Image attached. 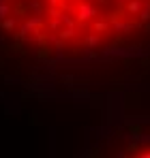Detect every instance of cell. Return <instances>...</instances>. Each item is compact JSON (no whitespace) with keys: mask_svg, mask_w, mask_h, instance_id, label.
<instances>
[{"mask_svg":"<svg viewBox=\"0 0 150 158\" xmlns=\"http://www.w3.org/2000/svg\"><path fill=\"white\" fill-rule=\"evenodd\" d=\"M0 32L41 53H88L150 32V0H0Z\"/></svg>","mask_w":150,"mask_h":158,"instance_id":"cell-1","label":"cell"},{"mask_svg":"<svg viewBox=\"0 0 150 158\" xmlns=\"http://www.w3.org/2000/svg\"><path fill=\"white\" fill-rule=\"evenodd\" d=\"M120 158H150V141L148 143H135L126 148L120 154Z\"/></svg>","mask_w":150,"mask_h":158,"instance_id":"cell-2","label":"cell"}]
</instances>
